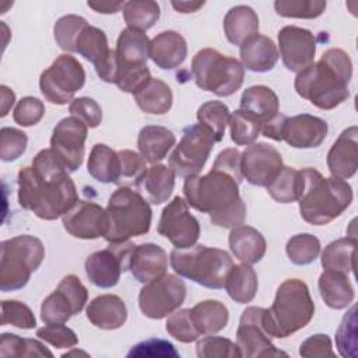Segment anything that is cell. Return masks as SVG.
<instances>
[{
	"instance_id": "obj_18",
	"label": "cell",
	"mask_w": 358,
	"mask_h": 358,
	"mask_svg": "<svg viewBox=\"0 0 358 358\" xmlns=\"http://www.w3.org/2000/svg\"><path fill=\"white\" fill-rule=\"evenodd\" d=\"M263 312L264 308L257 306H249L242 312L236 330V345L241 357L263 358L287 355L271 343V337L263 326Z\"/></svg>"
},
{
	"instance_id": "obj_21",
	"label": "cell",
	"mask_w": 358,
	"mask_h": 358,
	"mask_svg": "<svg viewBox=\"0 0 358 358\" xmlns=\"http://www.w3.org/2000/svg\"><path fill=\"white\" fill-rule=\"evenodd\" d=\"M278 49L284 66L289 71L299 73L313 64L316 55L315 35L296 25H287L278 32Z\"/></svg>"
},
{
	"instance_id": "obj_6",
	"label": "cell",
	"mask_w": 358,
	"mask_h": 358,
	"mask_svg": "<svg viewBox=\"0 0 358 358\" xmlns=\"http://www.w3.org/2000/svg\"><path fill=\"white\" fill-rule=\"evenodd\" d=\"M169 260L171 267L179 277L210 289L222 288L227 274L234 266L228 252L206 245H193L186 249L175 248Z\"/></svg>"
},
{
	"instance_id": "obj_5",
	"label": "cell",
	"mask_w": 358,
	"mask_h": 358,
	"mask_svg": "<svg viewBox=\"0 0 358 358\" xmlns=\"http://www.w3.org/2000/svg\"><path fill=\"white\" fill-rule=\"evenodd\" d=\"M315 303L308 285L298 278L280 284L273 305L263 312V326L271 338H285L313 317Z\"/></svg>"
},
{
	"instance_id": "obj_19",
	"label": "cell",
	"mask_w": 358,
	"mask_h": 358,
	"mask_svg": "<svg viewBox=\"0 0 358 358\" xmlns=\"http://www.w3.org/2000/svg\"><path fill=\"white\" fill-rule=\"evenodd\" d=\"M76 53L91 62L98 77L110 84L117 81V60L115 49H109L105 32L96 27L87 25L77 38Z\"/></svg>"
},
{
	"instance_id": "obj_47",
	"label": "cell",
	"mask_w": 358,
	"mask_h": 358,
	"mask_svg": "<svg viewBox=\"0 0 358 358\" xmlns=\"http://www.w3.org/2000/svg\"><path fill=\"white\" fill-rule=\"evenodd\" d=\"M87 25V20L76 14H67L59 18L53 28L55 41L59 45V48L62 50L76 53L77 38Z\"/></svg>"
},
{
	"instance_id": "obj_43",
	"label": "cell",
	"mask_w": 358,
	"mask_h": 358,
	"mask_svg": "<svg viewBox=\"0 0 358 358\" xmlns=\"http://www.w3.org/2000/svg\"><path fill=\"white\" fill-rule=\"evenodd\" d=\"M231 140L236 145H250L262 133V122L252 113L238 109L229 116Z\"/></svg>"
},
{
	"instance_id": "obj_60",
	"label": "cell",
	"mask_w": 358,
	"mask_h": 358,
	"mask_svg": "<svg viewBox=\"0 0 358 358\" xmlns=\"http://www.w3.org/2000/svg\"><path fill=\"white\" fill-rule=\"evenodd\" d=\"M87 6L91 7L96 13L115 14V13L123 10L124 3L123 1H88Z\"/></svg>"
},
{
	"instance_id": "obj_59",
	"label": "cell",
	"mask_w": 358,
	"mask_h": 358,
	"mask_svg": "<svg viewBox=\"0 0 358 358\" xmlns=\"http://www.w3.org/2000/svg\"><path fill=\"white\" fill-rule=\"evenodd\" d=\"M287 116L282 113H278L274 119L270 122L264 123L262 126V133L264 137L275 140V141H282V130H284V123H285Z\"/></svg>"
},
{
	"instance_id": "obj_50",
	"label": "cell",
	"mask_w": 358,
	"mask_h": 358,
	"mask_svg": "<svg viewBox=\"0 0 358 358\" xmlns=\"http://www.w3.org/2000/svg\"><path fill=\"white\" fill-rule=\"evenodd\" d=\"M165 329L169 336L180 343H192L200 337V333L190 317V309H179L172 312L166 319Z\"/></svg>"
},
{
	"instance_id": "obj_36",
	"label": "cell",
	"mask_w": 358,
	"mask_h": 358,
	"mask_svg": "<svg viewBox=\"0 0 358 358\" xmlns=\"http://www.w3.org/2000/svg\"><path fill=\"white\" fill-rule=\"evenodd\" d=\"M133 96L137 106L148 115L166 113L172 108L173 101L171 87L159 78H151Z\"/></svg>"
},
{
	"instance_id": "obj_7",
	"label": "cell",
	"mask_w": 358,
	"mask_h": 358,
	"mask_svg": "<svg viewBox=\"0 0 358 358\" xmlns=\"http://www.w3.org/2000/svg\"><path fill=\"white\" fill-rule=\"evenodd\" d=\"M109 221L105 239L109 243L127 242L133 236H141L150 231L152 211L148 201L130 187H117L106 206Z\"/></svg>"
},
{
	"instance_id": "obj_8",
	"label": "cell",
	"mask_w": 358,
	"mask_h": 358,
	"mask_svg": "<svg viewBox=\"0 0 358 358\" xmlns=\"http://www.w3.org/2000/svg\"><path fill=\"white\" fill-rule=\"evenodd\" d=\"M0 289L3 292L24 288L45 259L42 241L32 235H18L0 243Z\"/></svg>"
},
{
	"instance_id": "obj_35",
	"label": "cell",
	"mask_w": 358,
	"mask_h": 358,
	"mask_svg": "<svg viewBox=\"0 0 358 358\" xmlns=\"http://www.w3.org/2000/svg\"><path fill=\"white\" fill-rule=\"evenodd\" d=\"M190 317L200 336H211L227 327L229 312L222 302L206 299L190 309Z\"/></svg>"
},
{
	"instance_id": "obj_48",
	"label": "cell",
	"mask_w": 358,
	"mask_h": 358,
	"mask_svg": "<svg viewBox=\"0 0 358 358\" xmlns=\"http://www.w3.org/2000/svg\"><path fill=\"white\" fill-rule=\"evenodd\" d=\"M275 13L287 18H317L326 8L323 0H277L274 1Z\"/></svg>"
},
{
	"instance_id": "obj_13",
	"label": "cell",
	"mask_w": 358,
	"mask_h": 358,
	"mask_svg": "<svg viewBox=\"0 0 358 358\" xmlns=\"http://www.w3.org/2000/svg\"><path fill=\"white\" fill-rule=\"evenodd\" d=\"M186 298V284L175 274L147 282L138 294V308L150 319H164L179 309Z\"/></svg>"
},
{
	"instance_id": "obj_37",
	"label": "cell",
	"mask_w": 358,
	"mask_h": 358,
	"mask_svg": "<svg viewBox=\"0 0 358 358\" xmlns=\"http://www.w3.org/2000/svg\"><path fill=\"white\" fill-rule=\"evenodd\" d=\"M257 274L249 264H235L225 278V291L229 298L238 303L253 301L257 292Z\"/></svg>"
},
{
	"instance_id": "obj_26",
	"label": "cell",
	"mask_w": 358,
	"mask_h": 358,
	"mask_svg": "<svg viewBox=\"0 0 358 358\" xmlns=\"http://www.w3.org/2000/svg\"><path fill=\"white\" fill-rule=\"evenodd\" d=\"M85 315L95 327L102 330H116L126 323L127 308L120 296L115 294H103L88 303Z\"/></svg>"
},
{
	"instance_id": "obj_51",
	"label": "cell",
	"mask_w": 358,
	"mask_h": 358,
	"mask_svg": "<svg viewBox=\"0 0 358 358\" xmlns=\"http://www.w3.org/2000/svg\"><path fill=\"white\" fill-rule=\"evenodd\" d=\"M1 324L29 330L36 327V319L28 305L15 299H7L1 302Z\"/></svg>"
},
{
	"instance_id": "obj_2",
	"label": "cell",
	"mask_w": 358,
	"mask_h": 358,
	"mask_svg": "<svg viewBox=\"0 0 358 358\" xmlns=\"http://www.w3.org/2000/svg\"><path fill=\"white\" fill-rule=\"evenodd\" d=\"M242 176L213 164L206 175L185 179L183 194L190 207L208 213L211 224L221 228H235L246 218V206L239 194Z\"/></svg>"
},
{
	"instance_id": "obj_54",
	"label": "cell",
	"mask_w": 358,
	"mask_h": 358,
	"mask_svg": "<svg viewBox=\"0 0 358 358\" xmlns=\"http://www.w3.org/2000/svg\"><path fill=\"white\" fill-rule=\"evenodd\" d=\"M43 115H45V105L41 99L35 96L21 98L13 110L14 122L24 127H29L39 123Z\"/></svg>"
},
{
	"instance_id": "obj_34",
	"label": "cell",
	"mask_w": 358,
	"mask_h": 358,
	"mask_svg": "<svg viewBox=\"0 0 358 358\" xmlns=\"http://www.w3.org/2000/svg\"><path fill=\"white\" fill-rule=\"evenodd\" d=\"M175 172L162 164H154L147 168L137 189L145 194V200L152 204H162L168 201L175 187Z\"/></svg>"
},
{
	"instance_id": "obj_28",
	"label": "cell",
	"mask_w": 358,
	"mask_h": 358,
	"mask_svg": "<svg viewBox=\"0 0 358 358\" xmlns=\"http://www.w3.org/2000/svg\"><path fill=\"white\" fill-rule=\"evenodd\" d=\"M243 69L255 73H266L274 69L278 60V49L273 39L256 34L239 46Z\"/></svg>"
},
{
	"instance_id": "obj_33",
	"label": "cell",
	"mask_w": 358,
	"mask_h": 358,
	"mask_svg": "<svg viewBox=\"0 0 358 358\" xmlns=\"http://www.w3.org/2000/svg\"><path fill=\"white\" fill-rule=\"evenodd\" d=\"M175 134L164 126H144L137 137V147L144 159L150 164L162 161L168 151L175 145Z\"/></svg>"
},
{
	"instance_id": "obj_40",
	"label": "cell",
	"mask_w": 358,
	"mask_h": 358,
	"mask_svg": "<svg viewBox=\"0 0 358 358\" xmlns=\"http://www.w3.org/2000/svg\"><path fill=\"white\" fill-rule=\"evenodd\" d=\"M123 18L127 28L140 32L148 31L159 20V4L152 0L126 1L123 7Z\"/></svg>"
},
{
	"instance_id": "obj_9",
	"label": "cell",
	"mask_w": 358,
	"mask_h": 358,
	"mask_svg": "<svg viewBox=\"0 0 358 358\" xmlns=\"http://www.w3.org/2000/svg\"><path fill=\"white\" fill-rule=\"evenodd\" d=\"M192 74L196 85L203 91L217 96H229L243 84L245 69L235 57L206 48L193 56Z\"/></svg>"
},
{
	"instance_id": "obj_31",
	"label": "cell",
	"mask_w": 358,
	"mask_h": 358,
	"mask_svg": "<svg viewBox=\"0 0 358 358\" xmlns=\"http://www.w3.org/2000/svg\"><path fill=\"white\" fill-rule=\"evenodd\" d=\"M239 109L252 113L262 122V126L280 113L277 94L267 85H252L241 96Z\"/></svg>"
},
{
	"instance_id": "obj_56",
	"label": "cell",
	"mask_w": 358,
	"mask_h": 358,
	"mask_svg": "<svg viewBox=\"0 0 358 358\" xmlns=\"http://www.w3.org/2000/svg\"><path fill=\"white\" fill-rule=\"evenodd\" d=\"M69 112L71 113V116L83 120L90 129L99 126V123L102 122V109L99 103L88 96H80L73 99L69 105Z\"/></svg>"
},
{
	"instance_id": "obj_20",
	"label": "cell",
	"mask_w": 358,
	"mask_h": 358,
	"mask_svg": "<svg viewBox=\"0 0 358 358\" xmlns=\"http://www.w3.org/2000/svg\"><path fill=\"white\" fill-rule=\"evenodd\" d=\"M280 151L267 143H253L241 152L242 176L253 186L267 187L281 172Z\"/></svg>"
},
{
	"instance_id": "obj_30",
	"label": "cell",
	"mask_w": 358,
	"mask_h": 358,
	"mask_svg": "<svg viewBox=\"0 0 358 358\" xmlns=\"http://www.w3.org/2000/svg\"><path fill=\"white\" fill-rule=\"evenodd\" d=\"M317 288L324 303L337 310L345 309L355 296L348 274L336 270H324L317 280Z\"/></svg>"
},
{
	"instance_id": "obj_55",
	"label": "cell",
	"mask_w": 358,
	"mask_h": 358,
	"mask_svg": "<svg viewBox=\"0 0 358 358\" xmlns=\"http://www.w3.org/2000/svg\"><path fill=\"white\" fill-rule=\"evenodd\" d=\"M36 336L56 348H73L78 344L77 334L63 323H50L39 327Z\"/></svg>"
},
{
	"instance_id": "obj_1",
	"label": "cell",
	"mask_w": 358,
	"mask_h": 358,
	"mask_svg": "<svg viewBox=\"0 0 358 358\" xmlns=\"http://www.w3.org/2000/svg\"><path fill=\"white\" fill-rule=\"evenodd\" d=\"M70 172L50 148L41 150L31 166L18 172V203L41 220L63 217L77 201L78 193Z\"/></svg>"
},
{
	"instance_id": "obj_61",
	"label": "cell",
	"mask_w": 358,
	"mask_h": 358,
	"mask_svg": "<svg viewBox=\"0 0 358 358\" xmlns=\"http://www.w3.org/2000/svg\"><path fill=\"white\" fill-rule=\"evenodd\" d=\"M0 90H1V102H0L1 113H0V116L3 117L8 113V109L13 106V103L15 101V94L6 85H1Z\"/></svg>"
},
{
	"instance_id": "obj_25",
	"label": "cell",
	"mask_w": 358,
	"mask_h": 358,
	"mask_svg": "<svg viewBox=\"0 0 358 358\" xmlns=\"http://www.w3.org/2000/svg\"><path fill=\"white\" fill-rule=\"evenodd\" d=\"M168 257L165 250L155 243L134 245L130 257V271L143 284L161 278L166 274Z\"/></svg>"
},
{
	"instance_id": "obj_27",
	"label": "cell",
	"mask_w": 358,
	"mask_h": 358,
	"mask_svg": "<svg viewBox=\"0 0 358 358\" xmlns=\"http://www.w3.org/2000/svg\"><path fill=\"white\" fill-rule=\"evenodd\" d=\"M187 56L185 38L176 31H162L150 43V59L162 70L179 67Z\"/></svg>"
},
{
	"instance_id": "obj_38",
	"label": "cell",
	"mask_w": 358,
	"mask_h": 358,
	"mask_svg": "<svg viewBox=\"0 0 358 358\" xmlns=\"http://www.w3.org/2000/svg\"><path fill=\"white\" fill-rule=\"evenodd\" d=\"M88 173L101 183H116L119 178V154L106 144L98 143L92 147L88 162Z\"/></svg>"
},
{
	"instance_id": "obj_15",
	"label": "cell",
	"mask_w": 358,
	"mask_h": 358,
	"mask_svg": "<svg viewBox=\"0 0 358 358\" xmlns=\"http://www.w3.org/2000/svg\"><path fill=\"white\" fill-rule=\"evenodd\" d=\"M88 299V291L80 278L69 274L62 278L56 289L41 305L43 323H66L73 315L80 313Z\"/></svg>"
},
{
	"instance_id": "obj_12",
	"label": "cell",
	"mask_w": 358,
	"mask_h": 358,
	"mask_svg": "<svg viewBox=\"0 0 358 358\" xmlns=\"http://www.w3.org/2000/svg\"><path fill=\"white\" fill-rule=\"evenodd\" d=\"M85 84L83 64L71 55H60L42 71L39 88L46 101L55 105H66Z\"/></svg>"
},
{
	"instance_id": "obj_17",
	"label": "cell",
	"mask_w": 358,
	"mask_h": 358,
	"mask_svg": "<svg viewBox=\"0 0 358 358\" xmlns=\"http://www.w3.org/2000/svg\"><path fill=\"white\" fill-rule=\"evenodd\" d=\"M88 126L76 116L62 119L53 129L50 150L69 172H76L84 159Z\"/></svg>"
},
{
	"instance_id": "obj_62",
	"label": "cell",
	"mask_w": 358,
	"mask_h": 358,
	"mask_svg": "<svg viewBox=\"0 0 358 358\" xmlns=\"http://www.w3.org/2000/svg\"><path fill=\"white\" fill-rule=\"evenodd\" d=\"M171 4L178 13L187 14L201 8L204 6V1H171Z\"/></svg>"
},
{
	"instance_id": "obj_39",
	"label": "cell",
	"mask_w": 358,
	"mask_h": 358,
	"mask_svg": "<svg viewBox=\"0 0 358 358\" xmlns=\"http://www.w3.org/2000/svg\"><path fill=\"white\" fill-rule=\"evenodd\" d=\"M355 236L340 238L330 242L322 252V266L324 270H336L344 274L354 271Z\"/></svg>"
},
{
	"instance_id": "obj_16",
	"label": "cell",
	"mask_w": 358,
	"mask_h": 358,
	"mask_svg": "<svg viewBox=\"0 0 358 358\" xmlns=\"http://www.w3.org/2000/svg\"><path fill=\"white\" fill-rule=\"evenodd\" d=\"M157 231L176 249H186L196 245L200 236V224L190 214L187 201L176 196L164 207Z\"/></svg>"
},
{
	"instance_id": "obj_49",
	"label": "cell",
	"mask_w": 358,
	"mask_h": 358,
	"mask_svg": "<svg viewBox=\"0 0 358 358\" xmlns=\"http://www.w3.org/2000/svg\"><path fill=\"white\" fill-rule=\"evenodd\" d=\"M336 345L338 354L344 358L357 357V306L352 305L344 315L337 331Z\"/></svg>"
},
{
	"instance_id": "obj_14",
	"label": "cell",
	"mask_w": 358,
	"mask_h": 358,
	"mask_svg": "<svg viewBox=\"0 0 358 358\" xmlns=\"http://www.w3.org/2000/svg\"><path fill=\"white\" fill-rule=\"evenodd\" d=\"M134 245L131 242L109 243L106 249L91 253L85 260V273L98 288L115 287L122 273L130 268V257Z\"/></svg>"
},
{
	"instance_id": "obj_41",
	"label": "cell",
	"mask_w": 358,
	"mask_h": 358,
	"mask_svg": "<svg viewBox=\"0 0 358 358\" xmlns=\"http://www.w3.org/2000/svg\"><path fill=\"white\" fill-rule=\"evenodd\" d=\"M302 192V173L292 166H282L277 178L267 186V193L278 203L298 201Z\"/></svg>"
},
{
	"instance_id": "obj_42",
	"label": "cell",
	"mask_w": 358,
	"mask_h": 358,
	"mask_svg": "<svg viewBox=\"0 0 358 358\" xmlns=\"http://www.w3.org/2000/svg\"><path fill=\"white\" fill-rule=\"evenodd\" d=\"M1 357H53V354L38 340L3 333L0 337Z\"/></svg>"
},
{
	"instance_id": "obj_45",
	"label": "cell",
	"mask_w": 358,
	"mask_h": 358,
	"mask_svg": "<svg viewBox=\"0 0 358 358\" xmlns=\"http://www.w3.org/2000/svg\"><path fill=\"white\" fill-rule=\"evenodd\" d=\"M285 252L291 263L306 266L317 259L320 253V241L312 234H296L288 239Z\"/></svg>"
},
{
	"instance_id": "obj_53",
	"label": "cell",
	"mask_w": 358,
	"mask_h": 358,
	"mask_svg": "<svg viewBox=\"0 0 358 358\" xmlns=\"http://www.w3.org/2000/svg\"><path fill=\"white\" fill-rule=\"evenodd\" d=\"M28 145L27 134L15 127H1L0 130V158L11 162L20 158Z\"/></svg>"
},
{
	"instance_id": "obj_29",
	"label": "cell",
	"mask_w": 358,
	"mask_h": 358,
	"mask_svg": "<svg viewBox=\"0 0 358 358\" xmlns=\"http://www.w3.org/2000/svg\"><path fill=\"white\" fill-rule=\"evenodd\" d=\"M228 243L232 255L245 264L259 263L267 249V243L260 231L249 225H238L231 229Z\"/></svg>"
},
{
	"instance_id": "obj_23",
	"label": "cell",
	"mask_w": 358,
	"mask_h": 358,
	"mask_svg": "<svg viewBox=\"0 0 358 358\" xmlns=\"http://www.w3.org/2000/svg\"><path fill=\"white\" fill-rule=\"evenodd\" d=\"M327 123L322 117L302 113L287 117L282 130V141L294 148H316L327 136Z\"/></svg>"
},
{
	"instance_id": "obj_10",
	"label": "cell",
	"mask_w": 358,
	"mask_h": 358,
	"mask_svg": "<svg viewBox=\"0 0 358 358\" xmlns=\"http://www.w3.org/2000/svg\"><path fill=\"white\" fill-rule=\"evenodd\" d=\"M150 43L145 32L126 28L120 32L116 42V60H117V81L119 90L136 94L152 77L147 67L150 57Z\"/></svg>"
},
{
	"instance_id": "obj_24",
	"label": "cell",
	"mask_w": 358,
	"mask_h": 358,
	"mask_svg": "<svg viewBox=\"0 0 358 358\" xmlns=\"http://www.w3.org/2000/svg\"><path fill=\"white\" fill-rule=\"evenodd\" d=\"M327 168L333 178L345 180L358 169V127L350 126L338 136L327 152Z\"/></svg>"
},
{
	"instance_id": "obj_46",
	"label": "cell",
	"mask_w": 358,
	"mask_h": 358,
	"mask_svg": "<svg viewBox=\"0 0 358 358\" xmlns=\"http://www.w3.org/2000/svg\"><path fill=\"white\" fill-rule=\"evenodd\" d=\"M229 116L228 106L221 101H207L197 109L199 123L213 131L217 143L221 141L225 134Z\"/></svg>"
},
{
	"instance_id": "obj_52",
	"label": "cell",
	"mask_w": 358,
	"mask_h": 358,
	"mask_svg": "<svg viewBox=\"0 0 358 358\" xmlns=\"http://www.w3.org/2000/svg\"><path fill=\"white\" fill-rule=\"evenodd\" d=\"M196 354L199 358H224L241 357L238 345L225 337L206 336L196 344Z\"/></svg>"
},
{
	"instance_id": "obj_22",
	"label": "cell",
	"mask_w": 358,
	"mask_h": 358,
	"mask_svg": "<svg viewBox=\"0 0 358 358\" xmlns=\"http://www.w3.org/2000/svg\"><path fill=\"white\" fill-rule=\"evenodd\" d=\"M64 229L78 239H96L105 236L109 228L106 210L99 204L78 200L63 217Z\"/></svg>"
},
{
	"instance_id": "obj_58",
	"label": "cell",
	"mask_w": 358,
	"mask_h": 358,
	"mask_svg": "<svg viewBox=\"0 0 358 358\" xmlns=\"http://www.w3.org/2000/svg\"><path fill=\"white\" fill-rule=\"evenodd\" d=\"M299 355L302 357H336L331 340L327 334H313L308 337L299 347Z\"/></svg>"
},
{
	"instance_id": "obj_44",
	"label": "cell",
	"mask_w": 358,
	"mask_h": 358,
	"mask_svg": "<svg viewBox=\"0 0 358 358\" xmlns=\"http://www.w3.org/2000/svg\"><path fill=\"white\" fill-rule=\"evenodd\" d=\"M119 154V178L115 185L119 187H138L147 166L145 159L141 154L133 150H120Z\"/></svg>"
},
{
	"instance_id": "obj_11",
	"label": "cell",
	"mask_w": 358,
	"mask_h": 358,
	"mask_svg": "<svg viewBox=\"0 0 358 358\" xmlns=\"http://www.w3.org/2000/svg\"><path fill=\"white\" fill-rule=\"evenodd\" d=\"M215 143L210 129L200 123L190 124L183 129L182 138L168 159V166L180 178L196 176L203 171Z\"/></svg>"
},
{
	"instance_id": "obj_3",
	"label": "cell",
	"mask_w": 358,
	"mask_h": 358,
	"mask_svg": "<svg viewBox=\"0 0 358 358\" xmlns=\"http://www.w3.org/2000/svg\"><path fill=\"white\" fill-rule=\"evenodd\" d=\"M351 77L352 62L348 53L338 48H330L319 62L296 74L294 87L299 96L316 108L331 110L350 96Z\"/></svg>"
},
{
	"instance_id": "obj_4",
	"label": "cell",
	"mask_w": 358,
	"mask_h": 358,
	"mask_svg": "<svg viewBox=\"0 0 358 358\" xmlns=\"http://www.w3.org/2000/svg\"><path fill=\"white\" fill-rule=\"evenodd\" d=\"M301 217L310 225H326L340 217L352 201V187L345 180L324 178L315 168L301 169Z\"/></svg>"
},
{
	"instance_id": "obj_32",
	"label": "cell",
	"mask_w": 358,
	"mask_h": 358,
	"mask_svg": "<svg viewBox=\"0 0 358 358\" xmlns=\"http://www.w3.org/2000/svg\"><path fill=\"white\" fill-rule=\"evenodd\" d=\"M224 34L232 45L241 46L250 36L259 34V17L249 6H235L224 17Z\"/></svg>"
},
{
	"instance_id": "obj_57",
	"label": "cell",
	"mask_w": 358,
	"mask_h": 358,
	"mask_svg": "<svg viewBox=\"0 0 358 358\" xmlns=\"http://www.w3.org/2000/svg\"><path fill=\"white\" fill-rule=\"evenodd\" d=\"M127 357H180L173 344L162 338H148L137 343L127 352Z\"/></svg>"
}]
</instances>
